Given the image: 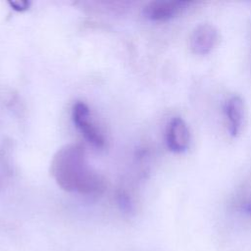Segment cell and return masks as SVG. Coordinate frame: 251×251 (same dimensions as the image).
Returning a JSON list of instances; mask_svg holds the SVG:
<instances>
[{
	"mask_svg": "<svg viewBox=\"0 0 251 251\" xmlns=\"http://www.w3.org/2000/svg\"><path fill=\"white\" fill-rule=\"evenodd\" d=\"M50 171L57 184L66 191L94 194L104 189L103 179L89 168L79 144L60 148L53 156Z\"/></svg>",
	"mask_w": 251,
	"mask_h": 251,
	"instance_id": "cell-1",
	"label": "cell"
},
{
	"mask_svg": "<svg viewBox=\"0 0 251 251\" xmlns=\"http://www.w3.org/2000/svg\"><path fill=\"white\" fill-rule=\"evenodd\" d=\"M72 118L75 127L89 143L97 148H101L104 146V137L99 129L92 123L90 119L91 117L89 108L85 103L77 101L74 105Z\"/></svg>",
	"mask_w": 251,
	"mask_h": 251,
	"instance_id": "cell-2",
	"label": "cell"
},
{
	"mask_svg": "<svg viewBox=\"0 0 251 251\" xmlns=\"http://www.w3.org/2000/svg\"><path fill=\"white\" fill-rule=\"evenodd\" d=\"M192 4V1L185 0H155L144 6L143 15L154 22L168 21L181 14Z\"/></svg>",
	"mask_w": 251,
	"mask_h": 251,
	"instance_id": "cell-3",
	"label": "cell"
},
{
	"mask_svg": "<svg viewBox=\"0 0 251 251\" xmlns=\"http://www.w3.org/2000/svg\"><path fill=\"white\" fill-rule=\"evenodd\" d=\"M219 29L210 23H201L191 31L189 46L193 53L206 55L210 53L220 42Z\"/></svg>",
	"mask_w": 251,
	"mask_h": 251,
	"instance_id": "cell-4",
	"label": "cell"
},
{
	"mask_svg": "<svg viewBox=\"0 0 251 251\" xmlns=\"http://www.w3.org/2000/svg\"><path fill=\"white\" fill-rule=\"evenodd\" d=\"M166 143L175 153L186 151L190 143V131L185 121L180 117H174L168 124L166 130Z\"/></svg>",
	"mask_w": 251,
	"mask_h": 251,
	"instance_id": "cell-5",
	"label": "cell"
},
{
	"mask_svg": "<svg viewBox=\"0 0 251 251\" xmlns=\"http://www.w3.org/2000/svg\"><path fill=\"white\" fill-rule=\"evenodd\" d=\"M226 116L228 121V132L236 137L242 130L246 119L245 102L240 95H232L225 105Z\"/></svg>",
	"mask_w": 251,
	"mask_h": 251,
	"instance_id": "cell-6",
	"label": "cell"
},
{
	"mask_svg": "<svg viewBox=\"0 0 251 251\" xmlns=\"http://www.w3.org/2000/svg\"><path fill=\"white\" fill-rule=\"evenodd\" d=\"M8 3L12 7V9L18 12H24L27 10L30 6V2L26 0H12V1H9Z\"/></svg>",
	"mask_w": 251,
	"mask_h": 251,
	"instance_id": "cell-7",
	"label": "cell"
},
{
	"mask_svg": "<svg viewBox=\"0 0 251 251\" xmlns=\"http://www.w3.org/2000/svg\"><path fill=\"white\" fill-rule=\"evenodd\" d=\"M241 212L246 216H251V198L242 203Z\"/></svg>",
	"mask_w": 251,
	"mask_h": 251,
	"instance_id": "cell-8",
	"label": "cell"
}]
</instances>
